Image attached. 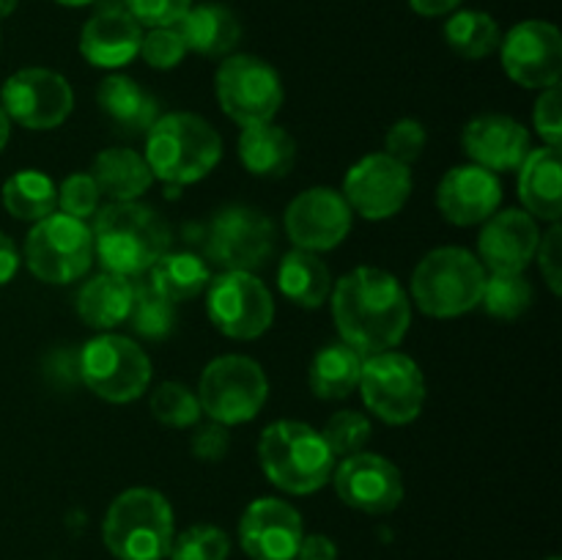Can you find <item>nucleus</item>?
I'll use <instances>...</instances> for the list:
<instances>
[{"label":"nucleus","mask_w":562,"mask_h":560,"mask_svg":"<svg viewBox=\"0 0 562 560\" xmlns=\"http://www.w3.org/2000/svg\"><path fill=\"white\" fill-rule=\"evenodd\" d=\"M140 55L146 58L148 66L154 69H173L184 60L187 44L181 38L179 27L176 25H159L151 27L148 33H143L140 42Z\"/></svg>","instance_id":"ea45409f"},{"label":"nucleus","mask_w":562,"mask_h":560,"mask_svg":"<svg viewBox=\"0 0 562 560\" xmlns=\"http://www.w3.org/2000/svg\"><path fill=\"white\" fill-rule=\"evenodd\" d=\"M274 253V225L252 206H225L209 225L206 256L223 272L261 269Z\"/></svg>","instance_id":"f8f14e48"},{"label":"nucleus","mask_w":562,"mask_h":560,"mask_svg":"<svg viewBox=\"0 0 562 560\" xmlns=\"http://www.w3.org/2000/svg\"><path fill=\"white\" fill-rule=\"evenodd\" d=\"M25 264L44 283L66 285L82 278L93 264L91 225L64 212L47 214L27 234Z\"/></svg>","instance_id":"1a4fd4ad"},{"label":"nucleus","mask_w":562,"mask_h":560,"mask_svg":"<svg viewBox=\"0 0 562 560\" xmlns=\"http://www.w3.org/2000/svg\"><path fill=\"white\" fill-rule=\"evenodd\" d=\"M0 108L25 130H55L69 119L75 108V93L64 75L53 69H20L3 82Z\"/></svg>","instance_id":"4468645a"},{"label":"nucleus","mask_w":562,"mask_h":560,"mask_svg":"<svg viewBox=\"0 0 562 560\" xmlns=\"http://www.w3.org/2000/svg\"><path fill=\"white\" fill-rule=\"evenodd\" d=\"M519 198L536 220L560 223L562 214V159L560 148H530L519 165Z\"/></svg>","instance_id":"b1692460"},{"label":"nucleus","mask_w":562,"mask_h":560,"mask_svg":"<svg viewBox=\"0 0 562 560\" xmlns=\"http://www.w3.org/2000/svg\"><path fill=\"white\" fill-rule=\"evenodd\" d=\"M351 209L333 187H311L300 192L285 209V234L294 247L324 253L338 247L351 231Z\"/></svg>","instance_id":"f3484780"},{"label":"nucleus","mask_w":562,"mask_h":560,"mask_svg":"<svg viewBox=\"0 0 562 560\" xmlns=\"http://www.w3.org/2000/svg\"><path fill=\"white\" fill-rule=\"evenodd\" d=\"M3 206L11 217L38 223L58 209V187L47 173L20 170L3 184Z\"/></svg>","instance_id":"473e14b6"},{"label":"nucleus","mask_w":562,"mask_h":560,"mask_svg":"<svg viewBox=\"0 0 562 560\" xmlns=\"http://www.w3.org/2000/svg\"><path fill=\"white\" fill-rule=\"evenodd\" d=\"M538 267H541L543 280L552 289V294H560L562 291V228L560 223H552V228L541 236L538 242Z\"/></svg>","instance_id":"a18cd8bd"},{"label":"nucleus","mask_w":562,"mask_h":560,"mask_svg":"<svg viewBox=\"0 0 562 560\" xmlns=\"http://www.w3.org/2000/svg\"><path fill=\"white\" fill-rule=\"evenodd\" d=\"M16 269H20V250H16L14 239L0 231V285L14 280Z\"/></svg>","instance_id":"8fccbe9b"},{"label":"nucleus","mask_w":562,"mask_h":560,"mask_svg":"<svg viewBox=\"0 0 562 560\" xmlns=\"http://www.w3.org/2000/svg\"><path fill=\"white\" fill-rule=\"evenodd\" d=\"M481 305L494 318H516L532 305V283L525 272H492L486 275Z\"/></svg>","instance_id":"c9c22d12"},{"label":"nucleus","mask_w":562,"mask_h":560,"mask_svg":"<svg viewBox=\"0 0 562 560\" xmlns=\"http://www.w3.org/2000/svg\"><path fill=\"white\" fill-rule=\"evenodd\" d=\"M351 214L366 220H387L406 206L412 195L409 165L390 154H368L346 173L344 192Z\"/></svg>","instance_id":"2eb2a0df"},{"label":"nucleus","mask_w":562,"mask_h":560,"mask_svg":"<svg viewBox=\"0 0 562 560\" xmlns=\"http://www.w3.org/2000/svg\"><path fill=\"white\" fill-rule=\"evenodd\" d=\"M151 289H157L165 300L184 302L198 296L212 283V269L195 253H165L151 269Z\"/></svg>","instance_id":"2f4dec72"},{"label":"nucleus","mask_w":562,"mask_h":560,"mask_svg":"<svg viewBox=\"0 0 562 560\" xmlns=\"http://www.w3.org/2000/svg\"><path fill=\"white\" fill-rule=\"evenodd\" d=\"M192 453L201 461H223L225 453L231 448V434L228 426L223 423H206V426H198L195 434L190 439Z\"/></svg>","instance_id":"49530a36"},{"label":"nucleus","mask_w":562,"mask_h":560,"mask_svg":"<svg viewBox=\"0 0 562 560\" xmlns=\"http://www.w3.org/2000/svg\"><path fill=\"white\" fill-rule=\"evenodd\" d=\"M55 3L69 5V9H77V5H91V3H97V0H55Z\"/></svg>","instance_id":"5fc2aeb1"},{"label":"nucleus","mask_w":562,"mask_h":560,"mask_svg":"<svg viewBox=\"0 0 562 560\" xmlns=\"http://www.w3.org/2000/svg\"><path fill=\"white\" fill-rule=\"evenodd\" d=\"M187 49L209 58H223L234 53L241 38V22L231 9L220 3L190 5L176 22Z\"/></svg>","instance_id":"a878e982"},{"label":"nucleus","mask_w":562,"mask_h":560,"mask_svg":"<svg viewBox=\"0 0 562 560\" xmlns=\"http://www.w3.org/2000/svg\"><path fill=\"white\" fill-rule=\"evenodd\" d=\"M426 126L417 119H401L390 126L387 137H384V154H390L398 163L412 165L426 148Z\"/></svg>","instance_id":"79ce46f5"},{"label":"nucleus","mask_w":562,"mask_h":560,"mask_svg":"<svg viewBox=\"0 0 562 560\" xmlns=\"http://www.w3.org/2000/svg\"><path fill=\"white\" fill-rule=\"evenodd\" d=\"M80 382L110 404H130L151 382V360L132 338L102 333L80 351Z\"/></svg>","instance_id":"0eeeda50"},{"label":"nucleus","mask_w":562,"mask_h":560,"mask_svg":"<svg viewBox=\"0 0 562 560\" xmlns=\"http://www.w3.org/2000/svg\"><path fill=\"white\" fill-rule=\"evenodd\" d=\"M532 124L536 132L541 135V141L547 146L560 148L562 143V93L560 86L543 88L541 97H538L536 110H532Z\"/></svg>","instance_id":"37998d69"},{"label":"nucleus","mask_w":562,"mask_h":560,"mask_svg":"<svg viewBox=\"0 0 562 560\" xmlns=\"http://www.w3.org/2000/svg\"><path fill=\"white\" fill-rule=\"evenodd\" d=\"M322 437L327 448L333 450V456H355L371 439V421L355 410L335 412L324 426Z\"/></svg>","instance_id":"58836bf2"},{"label":"nucleus","mask_w":562,"mask_h":560,"mask_svg":"<svg viewBox=\"0 0 562 560\" xmlns=\"http://www.w3.org/2000/svg\"><path fill=\"white\" fill-rule=\"evenodd\" d=\"M241 165L252 176L261 179H280L289 173L296 163V143L283 126H274L272 121L256 126H245L239 137Z\"/></svg>","instance_id":"cd10ccee"},{"label":"nucleus","mask_w":562,"mask_h":560,"mask_svg":"<svg viewBox=\"0 0 562 560\" xmlns=\"http://www.w3.org/2000/svg\"><path fill=\"white\" fill-rule=\"evenodd\" d=\"M278 285L285 300L300 307H322L333 294V275L318 253L294 247L285 253L278 269Z\"/></svg>","instance_id":"c756f323"},{"label":"nucleus","mask_w":562,"mask_h":560,"mask_svg":"<svg viewBox=\"0 0 562 560\" xmlns=\"http://www.w3.org/2000/svg\"><path fill=\"white\" fill-rule=\"evenodd\" d=\"M231 538L217 525H192L173 536L170 560H228Z\"/></svg>","instance_id":"4c0bfd02"},{"label":"nucleus","mask_w":562,"mask_h":560,"mask_svg":"<svg viewBox=\"0 0 562 560\" xmlns=\"http://www.w3.org/2000/svg\"><path fill=\"white\" fill-rule=\"evenodd\" d=\"M503 201V184L497 173L481 165H459L442 176L437 190L439 212L453 225L486 223Z\"/></svg>","instance_id":"4be33fe9"},{"label":"nucleus","mask_w":562,"mask_h":560,"mask_svg":"<svg viewBox=\"0 0 562 560\" xmlns=\"http://www.w3.org/2000/svg\"><path fill=\"white\" fill-rule=\"evenodd\" d=\"M547 560H560V558H547Z\"/></svg>","instance_id":"6e6d98bb"},{"label":"nucleus","mask_w":562,"mask_h":560,"mask_svg":"<svg viewBox=\"0 0 562 560\" xmlns=\"http://www.w3.org/2000/svg\"><path fill=\"white\" fill-rule=\"evenodd\" d=\"M409 5L420 16H445L453 14L461 5V0H409Z\"/></svg>","instance_id":"3c124183"},{"label":"nucleus","mask_w":562,"mask_h":560,"mask_svg":"<svg viewBox=\"0 0 562 560\" xmlns=\"http://www.w3.org/2000/svg\"><path fill=\"white\" fill-rule=\"evenodd\" d=\"M464 152L472 165L503 173L516 170L530 154V132L516 119L503 113H486L464 126Z\"/></svg>","instance_id":"5701e85b"},{"label":"nucleus","mask_w":562,"mask_h":560,"mask_svg":"<svg viewBox=\"0 0 562 560\" xmlns=\"http://www.w3.org/2000/svg\"><path fill=\"white\" fill-rule=\"evenodd\" d=\"M486 269L464 247H437L415 267L412 300L426 316L456 318L481 305Z\"/></svg>","instance_id":"423d86ee"},{"label":"nucleus","mask_w":562,"mask_h":560,"mask_svg":"<svg viewBox=\"0 0 562 560\" xmlns=\"http://www.w3.org/2000/svg\"><path fill=\"white\" fill-rule=\"evenodd\" d=\"M135 296V283L124 275L99 272L77 294V313L93 329H113L126 322Z\"/></svg>","instance_id":"bb28decb"},{"label":"nucleus","mask_w":562,"mask_h":560,"mask_svg":"<svg viewBox=\"0 0 562 560\" xmlns=\"http://www.w3.org/2000/svg\"><path fill=\"white\" fill-rule=\"evenodd\" d=\"M148 406H151V415L170 428H190L201 417V401L181 382L159 384Z\"/></svg>","instance_id":"e433bc0d"},{"label":"nucleus","mask_w":562,"mask_h":560,"mask_svg":"<svg viewBox=\"0 0 562 560\" xmlns=\"http://www.w3.org/2000/svg\"><path fill=\"white\" fill-rule=\"evenodd\" d=\"M91 236L93 256L104 272L124 278L148 272L170 250V225L157 209L137 201H113L97 209Z\"/></svg>","instance_id":"f03ea898"},{"label":"nucleus","mask_w":562,"mask_h":560,"mask_svg":"<svg viewBox=\"0 0 562 560\" xmlns=\"http://www.w3.org/2000/svg\"><path fill=\"white\" fill-rule=\"evenodd\" d=\"M97 102L110 124L115 126V132L126 137L146 135L154 121L159 119V102L154 99V93H148L140 82L124 75H110L108 80H102Z\"/></svg>","instance_id":"393cba45"},{"label":"nucleus","mask_w":562,"mask_h":560,"mask_svg":"<svg viewBox=\"0 0 562 560\" xmlns=\"http://www.w3.org/2000/svg\"><path fill=\"white\" fill-rule=\"evenodd\" d=\"M541 242V231L525 209H505L486 220L477 239V258L488 272H525Z\"/></svg>","instance_id":"412c9836"},{"label":"nucleus","mask_w":562,"mask_h":560,"mask_svg":"<svg viewBox=\"0 0 562 560\" xmlns=\"http://www.w3.org/2000/svg\"><path fill=\"white\" fill-rule=\"evenodd\" d=\"M99 198H102V192H99L91 173H71L66 176L64 184L58 187L60 212L77 220L93 217L99 209Z\"/></svg>","instance_id":"a19ab883"},{"label":"nucleus","mask_w":562,"mask_h":560,"mask_svg":"<svg viewBox=\"0 0 562 560\" xmlns=\"http://www.w3.org/2000/svg\"><path fill=\"white\" fill-rule=\"evenodd\" d=\"M360 393L368 412L390 426H406L426 404V379L420 366L401 351H379L362 360Z\"/></svg>","instance_id":"9d476101"},{"label":"nucleus","mask_w":562,"mask_h":560,"mask_svg":"<svg viewBox=\"0 0 562 560\" xmlns=\"http://www.w3.org/2000/svg\"><path fill=\"white\" fill-rule=\"evenodd\" d=\"M126 322L140 338L165 340L176 329V302L165 300L151 283H135V296Z\"/></svg>","instance_id":"f704fd0d"},{"label":"nucleus","mask_w":562,"mask_h":560,"mask_svg":"<svg viewBox=\"0 0 562 560\" xmlns=\"http://www.w3.org/2000/svg\"><path fill=\"white\" fill-rule=\"evenodd\" d=\"M173 536V508L168 497L148 486L121 492L102 522L104 547L119 560H165Z\"/></svg>","instance_id":"39448f33"},{"label":"nucleus","mask_w":562,"mask_h":560,"mask_svg":"<svg viewBox=\"0 0 562 560\" xmlns=\"http://www.w3.org/2000/svg\"><path fill=\"white\" fill-rule=\"evenodd\" d=\"M91 176L99 192L113 201H137L154 181L146 157L121 146L104 148L102 154H97Z\"/></svg>","instance_id":"c85d7f7f"},{"label":"nucleus","mask_w":562,"mask_h":560,"mask_svg":"<svg viewBox=\"0 0 562 560\" xmlns=\"http://www.w3.org/2000/svg\"><path fill=\"white\" fill-rule=\"evenodd\" d=\"M445 42L456 55L467 60L488 58L503 42L499 25L486 11H456L445 22Z\"/></svg>","instance_id":"72a5a7b5"},{"label":"nucleus","mask_w":562,"mask_h":560,"mask_svg":"<svg viewBox=\"0 0 562 560\" xmlns=\"http://www.w3.org/2000/svg\"><path fill=\"white\" fill-rule=\"evenodd\" d=\"M267 373L252 357L245 355H223L212 360L203 368L198 384L201 412L223 426L252 421L267 404Z\"/></svg>","instance_id":"6e6552de"},{"label":"nucleus","mask_w":562,"mask_h":560,"mask_svg":"<svg viewBox=\"0 0 562 560\" xmlns=\"http://www.w3.org/2000/svg\"><path fill=\"white\" fill-rule=\"evenodd\" d=\"M305 527L300 511L278 497H258L239 522V544L252 560H294Z\"/></svg>","instance_id":"6ab92c4d"},{"label":"nucleus","mask_w":562,"mask_h":560,"mask_svg":"<svg viewBox=\"0 0 562 560\" xmlns=\"http://www.w3.org/2000/svg\"><path fill=\"white\" fill-rule=\"evenodd\" d=\"M335 492L349 508L362 514H390L404 500V478L398 467L379 453L346 456L333 470Z\"/></svg>","instance_id":"a211bd4d"},{"label":"nucleus","mask_w":562,"mask_h":560,"mask_svg":"<svg viewBox=\"0 0 562 560\" xmlns=\"http://www.w3.org/2000/svg\"><path fill=\"white\" fill-rule=\"evenodd\" d=\"M214 88L223 113L241 130L272 121L283 104V80L274 66L256 55H228L220 64Z\"/></svg>","instance_id":"9b49d317"},{"label":"nucleus","mask_w":562,"mask_h":560,"mask_svg":"<svg viewBox=\"0 0 562 560\" xmlns=\"http://www.w3.org/2000/svg\"><path fill=\"white\" fill-rule=\"evenodd\" d=\"M16 3H20V0H0V20H5V16L16 9Z\"/></svg>","instance_id":"864d4df0"},{"label":"nucleus","mask_w":562,"mask_h":560,"mask_svg":"<svg viewBox=\"0 0 562 560\" xmlns=\"http://www.w3.org/2000/svg\"><path fill=\"white\" fill-rule=\"evenodd\" d=\"M294 560H338V547L329 536L313 533V536H302Z\"/></svg>","instance_id":"09e8293b"},{"label":"nucleus","mask_w":562,"mask_h":560,"mask_svg":"<svg viewBox=\"0 0 562 560\" xmlns=\"http://www.w3.org/2000/svg\"><path fill=\"white\" fill-rule=\"evenodd\" d=\"M503 66L521 88H552L562 75V36L552 22L527 20L499 42Z\"/></svg>","instance_id":"dca6fc26"},{"label":"nucleus","mask_w":562,"mask_h":560,"mask_svg":"<svg viewBox=\"0 0 562 560\" xmlns=\"http://www.w3.org/2000/svg\"><path fill=\"white\" fill-rule=\"evenodd\" d=\"M206 311L214 327L234 340L261 338L274 322V300L252 272H223L209 283Z\"/></svg>","instance_id":"ddd939ff"},{"label":"nucleus","mask_w":562,"mask_h":560,"mask_svg":"<svg viewBox=\"0 0 562 560\" xmlns=\"http://www.w3.org/2000/svg\"><path fill=\"white\" fill-rule=\"evenodd\" d=\"M97 11L82 25L80 53L99 69H121L140 55L143 25L130 14L124 0H97Z\"/></svg>","instance_id":"aec40b11"},{"label":"nucleus","mask_w":562,"mask_h":560,"mask_svg":"<svg viewBox=\"0 0 562 560\" xmlns=\"http://www.w3.org/2000/svg\"><path fill=\"white\" fill-rule=\"evenodd\" d=\"M44 368H47L49 382L58 384V388H71L75 382H80V351H71V349L53 351Z\"/></svg>","instance_id":"de8ad7c7"},{"label":"nucleus","mask_w":562,"mask_h":560,"mask_svg":"<svg viewBox=\"0 0 562 560\" xmlns=\"http://www.w3.org/2000/svg\"><path fill=\"white\" fill-rule=\"evenodd\" d=\"M223 159V137L195 113H168L146 132V165L170 187L206 179Z\"/></svg>","instance_id":"7ed1b4c3"},{"label":"nucleus","mask_w":562,"mask_h":560,"mask_svg":"<svg viewBox=\"0 0 562 560\" xmlns=\"http://www.w3.org/2000/svg\"><path fill=\"white\" fill-rule=\"evenodd\" d=\"M258 461L269 483L285 494L318 492L335 470V456L322 432L302 421H278L263 428Z\"/></svg>","instance_id":"20e7f679"},{"label":"nucleus","mask_w":562,"mask_h":560,"mask_svg":"<svg viewBox=\"0 0 562 560\" xmlns=\"http://www.w3.org/2000/svg\"><path fill=\"white\" fill-rule=\"evenodd\" d=\"M9 135H11V121L9 115L3 113V108H0V152H3L5 143H9Z\"/></svg>","instance_id":"603ef678"},{"label":"nucleus","mask_w":562,"mask_h":560,"mask_svg":"<svg viewBox=\"0 0 562 560\" xmlns=\"http://www.w3.org/2000/svg\"><path fill=\"white\" fill-rule=\"evenodd\" d=\"M333 318L340 340L362 357L390 351L412 324V302L395 275L357 267L335 283Z\"/></svg>","instance_id":"f257e3e1"},{"label":"nucleus","mask_w":562,"mask_h":560,"mask_svg":"<svg viewBox=\"0 0 562 560\" xmlns=\"http://www.w3.org/2000/svg\"><path fill=\"white\" fill-rule=\"evenodd\" d=\"M124 5L140 25L159 27L176 25L179 16L192 5V0H124Z\"/></svg>","instance_id":"c03bdc74"},{"label":"nucleus","mask_w":562,"mask_h":560,"mask_svg":"<svg viewBox=\"0 0 562 560\" xmlns=\"http://www.w3.org/2000/svg\"><path fill=\"white\" fill-rule=\"evenodd\" d=\"M362 360L366 357L344 340H335V344L318 349L311 362L313 395L324 401H340L351 395V390H357V384H360Z\"/></svg>","instance_id":"7c9ffc66"}]
</instances>
